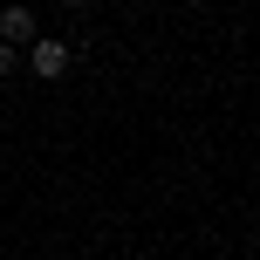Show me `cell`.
I'll list each match as a JSON object with an SVG mask.
<instances>
[{"instance_id":"obj_1","label":"cell","mask_w":260,"mask_h":260,"mask_svg":"<svg viewBox=\"0 0 260 260\" xmlns=\"http://www.w3.org/2000/svg\"><path fill=\"white\" fill-rule=\"evenodd\" d=\"M69 62H76V41H62V35H35L27 41V76L35 82H62Z\"/></svg>"},{"instance_id":"obj_2","label":"cell","mask_w":260,"mask_h":260,"mask_svg":"<svg viewBox=\"0 0 260 260\" xmlns=\"http://www.w3.org/2000/svg\"><path fill=\"white\" fill-rule=\"evenodd\" d=\"M35 35H41L35 7H21V0H14V7H0V41H7V48H21V41H35Z\"/></svg>"},{"instance_id":"obj_3","label":"cell","mask_w":260,"mask_h":260,"mask_svg":"<svg viewBox=\"0 0 260 260\" xmlns=\"http://www.w3.org/2000/svg\"><path fill=\"white\" fill-rule=\"evenodd\" d=\"M14 69H21V48H7V41H0V82H7Z\"/></svg>"},{"instance_id":"obj_4","label":"cell","mask_w":260,"mask_h":260,"mask_svg":"<svg viewBox=\"0 0 260 260\" xmlns=\"http://www.w3.org/2000/svg\"><path fill=\"white\" fill-rule=\"evenodd\" d=\"M62 7H96V0H62Z\"/></svg>"}]
</instances>
